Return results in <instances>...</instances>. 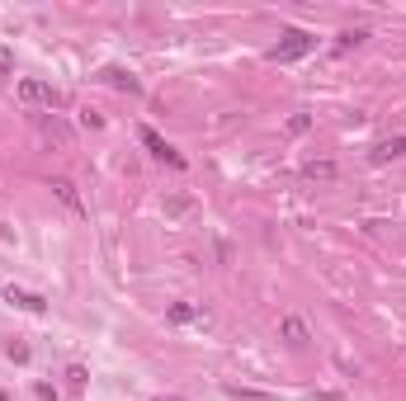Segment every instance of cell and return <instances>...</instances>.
I'll list each match as a JSON object with an SVG mask.
<instances>
[{
  "label": "cell",
  "mask_w": 406,
  "mask_h": 401,
  "mask_svg": "<svg viewBox=\"0 0 406 401\" xmlns=\"http://www.w3.org/2000/svg\"><path fill=\"white\" fill-rule=\"evenodd\" d=\"M38 128H43V137H48L53 147H62V151H71V147H76V137H71L66 123H62V113H38Z\"/></svg>",
  "instance_id": "3957f363"
},
{
  "label": "cell",
  "mask_w": 406,
  "mask_h": 401,
  "mask_svg": "<svg viewBox=\"0 0 406 401\" xmlns=\"http://www.w3.org/2000/svg\"><path fill=\"white\" fill-rule=\"evenodd\" d=\"M0 401H10V397H5V392H0Z\"/></svg>",
  "instance_id": "e0dca14e"
},
{
  "label": "cell",
  "mask_w": 406,
  "mask_h": 401,
  "mask_svg": "<svg viewBox=\"0 0 406 401\" xmlns=\"http://www.w3.org/2000/svg\"><path fill=\"white\" fill-rule=\"evenodd\" d=\"M279 330H284V340H288V345H298V349L312 340V330L302 326V317H284V321H279Z\"/></svg>",
  "instance_id": "9c48e42d"
},
{
  "label": "cell",
  "mask_w": 406,
  "mask_h": 401,
  "mask_svg": "<svg viewBox=\"0 0 406 401\" xmlns=\"http://www.w3.org/2000/svg\"><path fill=\"white\" fill-rule=\"evenodd\" d=\"M402 156H406V137H387V142H378V147L369 151L373 165H387V160H402Z\"/></svg>",
  "instance_id": "52a82bcc"
},
{
  "label": "cell",
  "mask_w": 406,
  "mask_h": 401,
  "mask_svg": "<svg viewBox=\"0 0 406 401\" xmlns=\"http://www.w3.org/2000/svg\"><path fill=\"white\" fill-rule=\"evenodd\" d=\"M19 100H24V104H43L48 113H53V109H62V90H53V85H43V80L24 76V80H19Z\"/></svg>",
  "instance_id": "7a4b0ae2"
},
{
  "label": "cell",
  "mask_w": 406,
  "mask_h": 401,
  "mask_svg": "<svg viewBox=\"0 0 406 401\" xmlns=\"http://www.w3.org/2000/svg\"><path fill=\"white\" fill-rule=\"evenodd\" d=\"M57 194V203H62V208H66V213H76L81 217L85 213V203H81V194H76V185H71V180H53V185H48Z\"/></svg>",
  "instance_id": "8992f818"
},
{
  "label": "cell",
  "mask_w": 406,
  "mask_h": 401,
  "mask_svg": "<svg viewBox=\"0 0 406 401\" xmlns=\"http://www.w3.org/2000/svg\"><path fill=\"white\" fill-rule=\"evenodd\" d=\"M307 128H312V118H307V113H293V118H288V133H293V137H302Z\"/></svg>",
  "instance_id": "7c38bea8"
},
{
  "label": "cell",
  "mask_w": 406,
  "mask_h": 401,
  "mask_svg": "<svg viewBox=\"0 0 406 401\" xmlns=\"http://www.w3.org/2000/svg\"><path fill=\"white\" fill-rule=\"evenodd\" d=\"M170 321H175V326H190V321H203V307H194V302H175V307H170Z\"/></svg>",
  "instance_id": "8fae6325"
},
{
  "label": "cell",
  "mask_w": 406,
  "mask_h": 401,
  "mask_svg": "<svg viewBox=\"0 0 406 401\" xmlns=\"http://www.w3.org/2000/svg\"><path fill=\"white\" fill-rule=\"evenodd\" d=\"M165 213H170V217H185V213H190V198H170V203H165Z\"/></svg>",
  "instance_id": "5bb4252c"
},
{
  "label": "cell",
  "mask_w": 406,
  "mask_h": 401,
  "mask_svg": "<svg viewBox=\"0 0 406 401\" xmlns=\"http://www.w3.org/2000/svg\"><path fill=\"white\" fill-rule=\"evenodd\" d=\"M302 180H312V185H331V180H335V160H307V165H302Z\"/></svg>",
  "instance_id": "30bf717a"
},
{
  "label": "cell",
  "mask_w": 406,
  "mask_h": 401,
  "mask_svg": "<svg viewBox=\"0 0 406 401\" xmlns=\"http://www.w3.org/2000/svg\"><path fill=\"white\" fill-rule=\"evenodd\" d=\"M10 71H15V53H10V48H0V76H10Z\"/></svg>",
  "instance_id": "9a60e30c"
},
{
  "label": "cell",
  "mask_w": 406,
  "mask_h": 401,
  "mask_svg": "<svg viewBox=\"0 0 406 401\" xmlns=\"http://www.w3.org/2000/svg\"><path fill=\"white\" fill-rule=\"evenodd\" d=\"M354 43H364V33H359V28H354V33H340V43H335V48H340V53H350Z\"/></svg>",
  "instance_id": "4fadbf2b"
},
{
  "label": "cell",
  "mask_w": 406,
  "mask_h": 401,
  "mask_svg": "<svg viewBox=\"0 0 406 401\" xmlns=\"http://www.w3.org/2000/svg\"><path fill=\"white\" fill-rule=\"evenodd\" d=\"M5 302H10V307H19V312H33V317H38V312H48V297L28 293V288H15V283L5 288Z\"/></svg>",
  "instance_id": "5b68a950"
},
{
  "label": "cell",
  "mask_w": 406,
  "mask_h": 401,
  "mask_svg": "<svg viewBox=\"0 0 406 401\" xmlns=\"http://www.w3.org/2000/svg\"><path fill=\"white\" fill-rule=\"evenodd\" d=\"M137 137H142V147H147V151H151L156 160H170V165H185V156H180V151H175V147H170V142H165V137L156 133V128H137Z\"/></svg>",
  "instance_id": "277c9868"
},
{
  "label": "cell",
  "mask_w": 406,
  "mask_h": 401,
  "mask_svg": "<svg viewBox=\"0 0 406 401\" xmlns=\"http://www.w3.org/2000/svg\"><path fill=\"white\" fill-rule=\"evenodd\" d=\"M100 80H104V85H113V90H128V95H137V90H142V85H137V76H128L123 66H104V71H100Z\"/></svg>",
  "instance_id": "ba28073f"
},
{
  "label": "cell",
  "mask_w": 406,
  "mask_h": 401,
  "mask_svg": "<svg viewBox=\"0 0 406 401\" xmlns=\"http://www.w3.org/2000/svg\"><path fill=\"white\" fill-rule=\"evenodd\" d=\"M312 48H317V38H312L307 28H288V33H284V43H279V48H270V62H279V66H284V62H298V57H307Z\"/></svg>",
  "instance_id": "6da1fadb"
},
{
  "label": "cell",
  "mask_w": 406,
  "mask_h": 401,
  "mask_svg": "<svg viewBox=\"0 0 406 401\" xmlns=\"http://www.w3.org/2000/svg\"><path fill=\"white\" fill-rule=\"evenodd\" d=\"M66 377H71V387H76V392L85 387V369H81V364H76V369H66Z\"/></svg>",
  "instance_id": "2e32d148"
}]
</instances>
